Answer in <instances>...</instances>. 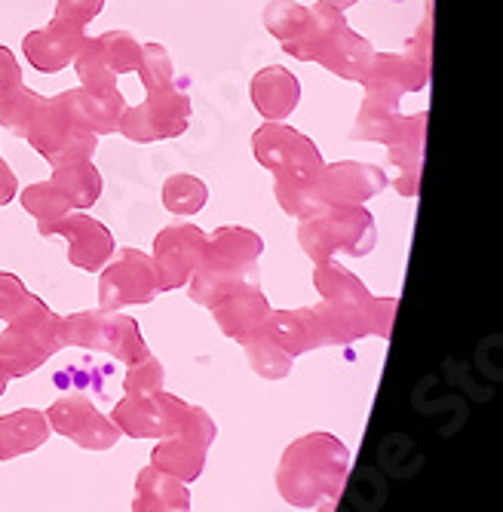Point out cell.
I'll return each instance as SVG.
<instances>
[{"label":"cell","mask_w":503,"mask_h":512,"mask_svg":"<svg viewBox=\"0 0 503 512\" xmlns=\"http://www.w3.org/2000/svg\"><path fill=\"white\" fill-rule=\"evenodd\" d=\"M399 99L384 89H365V102L359 120L353 126V138L365 142H381L390 151L396 166V191L402 197H415L421 188V163H424V132H427V111L415 117L399 114Z\"/></svg>","instance_id":"obj_1"},{"label":"cell","mask_w":503,"mask_h":512,"mask_svg":"<svg viewBox=\"0 0 503 512\" xmlns=\"http://www.w3.org/2000/svg\"><path fill=\"white\" fill-rule=\"evenodd\" d=\"M350 473V451L329 433H310L286 448L277 488L286 503L313 509L319 503H335Z\"/></svg>","instance_id":"obj_2"},{"label":"cell","mask_w":503,"mask_h":512,"mask_svg":"<svg viewBox=\"0 0 503 512\" xmlns=\"http://www.w3.org/2000/svg\"><path fill=\"white\" fill-rule=\"evenodd\" d=\"M390 184L387 172H381L372 163H359V160H344L323 166L310 184H273V194H277L280 206L286 215L304 221L323 209L332 206H362L365 200L378 197Z\"/></svg>","instance_id":"obj_3"},{"label":"cell","mask_w":503,"mask_h":512,"mask_svg":"<svg viewBox=\"0 0 503 512\" xmlns=\"http://www.w3.org/2000/svg\"><path fill=\"white\" fill-rule=\"evenodd\" d=\"M298 243L316 264L332 261L338 252L362 258L375 249L378 227L365 206H332L298 224Z\"/></svg>","instance_id":"obj_4"},{"label":"cell","mask_w":503,"mask_h":512,"mask_svg":"<svg viewBox=\"0 0 503 512\" xmlns=\"http://www.w3.org/2000/svg\"><path fill=\"white\" fill-rule=\"evenodd\" d=\"M59 329H62V316H56L37 295H31L22 313L13 316L4 335H0V365L7 368V375L25 378L50 356H56L65 347Z\"/></svg>","instance_id":"obj_5"},{"label":"cell","mask_w":503,"mask_h":512,"mask_svg":"<svg viewBox=\"0 0 503 512\" xmlns=\"http://www.w3.org/2000/svg\"><path fill=\"white\" fill-rule=\"evenodd\" d=\"M59 338L65 347H93V350H105L114 359H120L126 368L142 362L151 356L139 322L132 316H123L117 310H83L74 316L62 319Z\"/></svg>","instance_id":"obj_6"},{"label":"cell","mask_w":503,"mask_h":512,"mask_svg":"<svg viewBox=\"0 0 503 512\" xmlns=\"http://www.w3.org/2000/svg\"><path fill=\"white\" fill-rule=\"evenodd\" d=\"M252 148L255 160L280 184H310L326 166L313 138L286 123H264L252 135Z\"/></svg>","instance_id":"obj_7"},{"label":"cell","mask_w":503,"mask_h":512,"mask_svg":"<svg viewBox=\"0 0 503 512\" xmlns=\"http://www.w3.org/2000/svg\"><path fill=\"white\" fill-rule=\"evenodd\" d=\"M188 80L172 83L160 92H148V99L135 108H126L120 117V132L129 142L151 145L163 142V138H178L188 132L191 123V96H188Z\"/></svg>","instance_id":"obj_8"},{"label":"cell","mask_w":503,"mask_h":512,"mask_svg":"<svg viewBox=\"0 0 503 512\" xmlns=\"http://www.w3.org/2000/svg\"><path fill=\"white\" fill-rule=\"evenodd\" d=\"M25 142L40 157H47L53 166H62V163H77V160H93L99 135L74 126L59 99H43L25 132Z\"/></svg>","instance_id":"obj_9"},{"label":"cell","mask_w":503,"mask_h":512,"mask_svg":"<svg viewBox=\"0 0 503 512\" xmlns=\"http://www.w3.org/2000/svg\"><path fill=\"white\" fill-rule=\"evenodd\" d=\"M157 273L151 255L139 249H120L102 267L99 310H120L129 304H151L157 298Z\"/></svg>","instance_id":"obj_10"},{"label":"cell","mask_w":503,"mask_h":512,"mask_svg":"<svg viewBox=\"0 0 503 512\" xmlns=\"http://www.w3.org/2000/svg\"><path fill=\"white\" fill-rule=\"evenodd\" d=\"M188 402H181L172 393H151V396H129L123 402H117L111 424L132 436V439H166L175 436L185 424L188 414Z\"/></svg>","instance_id":"obj_11"},{"label":"cell","mask_w":503,"mask_h":512,"mask_svg":"<svg viewBox=\"0 0 503 512\" xmlns=\"http://www.w3.org/2000/svg\"><path fill=\"white\" fill-rule=\"evenodd\" d=\"M206 234L197 224H172L163 227L154 240V273H157V289L175 292L191 283V276L203 264Z\"/></svg>","instance_id":"obj_12"},{"label":"cell","mask_w":503,"mask_h":512,"mask_svg":"<svg viewBox=\"0 0 503 512\" xmlns=\"http://www.w3.org/2000/svg\"><path fill=\"white\" fill-rule=\"evenodd\" d=\"M40 234L43 237H56V234L65 237L68 240V261L86 273L102 270L117 249L111 230L86 212H68L65 218L40 227Z\"/></svg>","instance_id":"obj_13"},{"label":"cell","mask_w":503,"mask_h":512,"mask_svg":"<svg viewBox=\"0 0 503 512\" xmlns=\"http://www.w3.org/2000/svg\"><path fill=\"white\" fill-rule=\"evenodd\" d=\"M47 424L86 451H108L114 442H120V430L108 421V417H102L96 411V405L89 402L83 393L62 396L50 408Z\"/></svg>","instance_id":"obj_14"},{"label":"cell","mask_w":503,"mask_h":512,"mask_svg":"<svg viewBox=\"0 0 503 512\" xmlns=\"http://www.w3.org/2000/svg\"><path fill=\"white\" fill-rule=\"evenodd\" d=\"M83 43H86V25L53 16V22L47 28L31 31L22 40V50H25V59H28V65L34 71L59 74L77 59V53L83 50Z\"/></svg>","instance_id":"obj_15"},{"label":"cell","mask_w":503,"mask_h":512,"mask_svg":"<svg viewBox=\"0 0 503 512\" xmlns=\"http://www.w3.org/2000/svg\"><path fill=\"white\" fill-rule=\"evenodd\" d=\"M65 108V114L71 117L74 126H80L83 132H93V135H108L117 132L123 111L129 108L120 86L108 89V92H89L83 86L59 92L56 96Z\"/></svg>","instance_id":"obj_16"},{"label":"cell","mask_w":503,"mask_h":512,"mask_svg":"<svg viewBox=\"0 0 503 512\" xmlns=\"http://www.w3.org/2000/svg\"><path fill=\"white\" fill-rule=\"evenodd\" d=\"M301 102V83L283 65H267L252 77V105L267 123H286Z\"/></svg>","instance_id":"obj_17"},{"label":"cell","mask_w":503,"mask_h":512,"mask_svg":"<svg viewBox=\"0 0 503 512\" xmlns=\"http://www.w3.org/2000/svg\"><path fill=\"white\" fill-rule=\"evenodd\" d=\"M264 240L249 227H218L206 237L203 264L206 270H243L258 264Z\"/></svg>","instance_id":"obj_18"},{"label":"cell","mask_w":503,"mask_h":512,"mask_svg":"<svg viewBox=\"0 0 503 512\" xmlns=\"http://www.w3.org/2000/svg\"><path fill=\"white\" fill-rule=\"evenodd\" d=\"M264 329L292 359L307 353V350H313V347H329L326 344V332H323V325H319L313 307L270 310V316L264 319Z\"/></svg>","instance_id":"obj_19"},{"label":"cell","mask_w":503,"mask_h":512,"mask_svg":"<svg viewBox=\"0 0 503 512\" xmlns=\"http://www.w3.org/2000/svg\"><path fill=\"white\" fill-rule=\"evenodd\" d=\"M427 62L415 56H396V53H375L372 65L362 77L365 89H384L393 96H405V92H421L427 86Z\"/></svg>","instance_id":"obj_20"},{"label":"cell","mask_w":503,"mask_h":512,"mask_svg":"<svg viewBox=\"0 0 503 512\" xmlns=\"http://www.w3.org/2000/svg\"><path fill=\"white\" fill-rule=\"evenodd\" d=\"M372 56H375L372 43L365 37H359L350 25H344L329 37V43L323 46V50H319L316 65H323L326 71H332L341 80L362 83L365 71H369V65H372Z\"/></svg>","instance_id":"obj_21"},{"label":"cell","mask_w":503,"mask_h":512,"mask_svg":"<svg viewBox=\"0 0 503 512\" xmlns=\"http://www.w3.org/2000/svg\"><path fill=\"white\" fill-rule=\"evenodd\" d=\"M218 329L234 338V341H246L255 329H261L264 319L270 316V304L261 295V286H249L234 292L231 298H224L221 304L212 307Z\"/></svg>","instance_id":"obj_22"},{"label":"cell","mask_w":503,"mask_h":512,"mask_svg":"<svg viewBox=\"0 0 503 512\" xmlns=\"http://www.w3.org/2000/svg\"><path fill=\"white\" fill-rule=\"evenodd\" d=\"M50 439L47 414L37 408H22L0 417V460H13L19 454L37 451Z\"/></svg>","instance_id":"obj_23"},{"label":"cell","mask_w":503,"mask_h":512,"mask_svg":"<svg viewBox=\"0 0 503 512\" xmlns=\"http://www.w3.org/2000/svg\"><path fill=\"white\" fill-rule=\"evenodd\" d=\"M206 445H200L197 439L185 436V433H175L166 436L154 454H151V467L178 479V482H194L200 479L203 467H206Z\"/></svg>","instance_id":"obj_24"},{"label":"cell","mask_w":503,"mask_h":512,"mask_svg":"<svg viewBox=\"0 0 503 512\" xmlns=\"http://www.w3.org/2000/svg\"><path fill=\"white\" fill-rule=\"evenodd\" d=\"M53 188L68 200L74 212H83L89 206H96L102 197V172L96 169L93 160H77V163H62L53 166Z\"/></svg>","instance_id":"obj_25"},{"label":"cell","mask_w":503,"mask_h":512,"mask_svg":"<svg viewBox=\"0 0 503 512\" xmlns=\"http://www.w3.org/2000/svg\"><path fill=\"white\" fill-rule=\"evenodd\" d=\"M249 286H261L258 264L243 267V270H206V267H200L191 276V301L212 310L224 298H231L234 292L249 289Z\"/></svg>","instance_id":"obj_26"},{"label":"cell","mask_w":503,"mask_h":512,"mask_svg":"<svg viewBox=\"0 0 503 512\" xmlns=\"http://www.w3.org/2000/svg\"><path fill=\"white\" fill-rule=\"evenodd\" d=\"M313 283H316V292L323 295V301H335V304H347V307H362V310H369L375 304V295L365 289L359 279L326 261V264H316V273H313Z\"/></svg>","instance_id":"obj_27"},{"label":"cell","mask_w":503,"mask_h":512,"mask_svg":"<svg viewBox=\"0 0 503 512\" xmlns=\"http://www.w3.org/2000/svg\"><path fill=\"white\" fill-rule=\"evenodd\" d=\"M344 25H347V19H344L341 10L316 4V7H310V25L304 31V37L298 43H292V46H283V50L289 56H295L298 62H316L319 50H323V46L329 43V37Z\"/></svg>","instance_id":"obj_28"},{"label":"cell","mask_w":503,"mask_h":512,"mask_svg":"<svg viewBox=\"0 0 503 512\" xmlns=\"http://www.w3.org/2000/svg\"><path fill=\"white\" fill-rule=\"evenodd\" d=\"M240 344L246 347L249 362H252V368L258 371L261 378H267V381H280V378H286L289 371H292V356L267 335L264 325H261V329H255V332H252L246 341H240Z\"/></svg>","instance_id":"obj_29"},{"label":"cell","mask_w":503,"mask_h":512,"mask_svg":"<svg viewBox=\"0 0 503 512\" xmlns=\"http://www.w3.org/2000/svg\"><path fill=\"white\" fill-rule=\"evenodd\" d=\"M209 200V188L206 181L197 178V175H188V172H178V175H169L163 181V206L172 212V215H197Z\"/></svg>","instance_id":"obj_30"},{"label":"cell","mask_w":503,"mask_h":512,"mask_svg":"<svg viewBox=\"0 0 503 512\" xmlns=\"http://www.w3.org/2000/svg\"><path fill=\"white\" fill-rule=\"evenodd\" d=\"M139 497L148 500V503H157L163 509H172V512H188L191 509V494L185 488V482H178L154 467L142 470L139 473Z\"/></svg>","instance_id":"obj_31"},{"label":"cell","mask_w":503,"mask_h":512,"mask_svg":"<svg viewBox=\"0 0 503 512\" xmlns=\"http://www.w3.org/2000/svg\"><path fill=\"white\" fill-rule=\"evenodd\" d=\"M310 25V7H301L295 0H273L264 10V28L277 37L283 46H292L304 37Z\"/></svg>","instance_id":"obj_32"},{"label":"cell","mask_w":503,"mask_h":512,"mask_svg":"<svg viewBox=\"0 0 503 512\" xmlns=\"http://www.w3.org/2000/svg\"><path fill=\"white\" fill-rule=\"evenodd\" d=\"M99 56L105 59V65L120 77V74H132L142 62V43L135 40V34L129 31H105L102 37L93 40Z\"/></svg>","instance_id":"obj_33"},{"label":"cell","mask_w":503,"mask_h":512,"mask_svg":"<svg viewBox=\"0 0 503 512\" xmlns=\"http://www.w3.org/2000/svg\"><path fill=\"white\" fill-rule=\"evenodd\" d=\"M16 197L22 200L25 212H28L31 218H37V230H40V227H47V224H53V221H59V218H65L68 212H74V209L68 206V200L53 188L50 181L28 184V188H25L22 194H16Z\"/></svg>","instance_id":"obj_34"},{"label":"cell","mask_w":503,"mask_h":512,"mask_svg":"<svg viewBox=\"0 0 503 512\" xmlns=\"http://www.w3.org/2000/svg\"><path fill=\"white\" fill-rule=\"evenodd\" d=\"M40 102H43V96H37L34 89H28L25 83L16 86L13 92H7V96H0V126L25 138Z\"/></svg>","instance_id":"obj_35"},{"label":"cell","mask_w":503,"mask_h":512,"mask_svg":"<svg viewBox=\"0 0 503 512\" xmlns=\"http://www.w3.org/2000/svg\"><path fill=\"white\" fill-rule=\"evenodd\" d=\"M74 71H77L83 89H89V92H108V89H117V74H114V71L105 65V59L99 56L93 37H86L83 50L77 53Z\"/></svg>","instance_id":"obj_36"},{"label":"cell","mask_w":503,"mask_h":512,"mask_svg":"<svg viewBox=\"0 0 503 512\" xmlns=\"http://www.w3.org/2000/svg\"><path fill=\"white\" fill-rule=\"evenodd\" d=\"M135 74H139L145 92H160V89L172 86L175 83V71H172V59L166 53V46L145 43L142 46V62H139V68H135Z\"/></svg>","instance_id":"obj_37"},{"label":"cell","mask_w":503,"mask_h":512,"mask_svg":"<svg viewBox=\"0 0 503 512\" xmlns=\"http://www.w3.org/2000/svg\"><path fill=\"white\" fill-rule=\"evenodd\" d=\"M123 390L129 396H151V393H160L163 390V368L154 356L142 359L129 365V375L123 381Z\"/></svg>","instance_id":"obj_38"},{"label":"cell","mask_w":503,"mask_h":512,"mask_svg":"<svg viewBox=\"0 0 503 512\" xmlns=\"http://www.w3.org/2000/svg\"><path fill=\"white\" fill-rule=\"evenodd\" d=\"M28 298H31V292L22 286V279L0 270V319L10 322L13 316H19L22 307L28 304Z\"/></svg>","instance_id":"obj_39"},{"label":"cell","mask_w":503,"mask_h":512,"mask_svg":"<svg viewBox=\"0 0 503 512\" xmlns=\"http://www.w3.org/2000/svg\"><path fill=\"white\" fill-rule=\"evenodd\" d=\"M102 10H105V0H59V4H56V19L89 25Z\"/></svg>","instance_id":"obj_40"},{"label":"cell","mask_w":503,"mask_h":512,"mask_svg":"<svg viewBox=\"0 0 503 512\" xmlns=\"http://www.w3.org/2000/svg\"><path fill=\"white\" fill-rule=\"evenodd\" d=\"M16 86H22V68L7 46H0V96H7Z\"/></svg>","instance_id":"obj_41"},{"label":"cell","mask_w":503,"mask_h":512,"mask_svg":"<svg viewBox=\"0 0 503 512\" xmlns=\"http://www.w3.org/2000/svg\"><path fill=\"white\" fill-rule=\"evenodd\" d=\"M19 194V181L13 175V169L7 166V160L0 157V206H10Z\"/></svg>","instance_id":"obj_42"},{"label":"cell","mask_w":503,"mask_h":512,"mask_svg":"<svg viewBox=\"0 0 503 512\" xmlns=\"http://www.w3.org/2000/svg\"><path fill=\"white\" fill-rule=\"evenodd\" d=\"M319 4H326V7H335V10H347V7H353L356 4V0H319Z\"/></svg>","instance_id":"obj_43"},{"label":"cell","mask_w":503,"mask_h":512,"mask_svg":"<svg viewBox=\"0 0 503 512\" xmlns=\"http://www.w3.org/2000/svg\"><path fill=\"white\" fill-rule=\"evenodd\" d=\"M7 384H10V375H7V368H4V365H0V396H4V393H7Z\"/></svg>","instance_id":"obj_44"}]
</instances>
